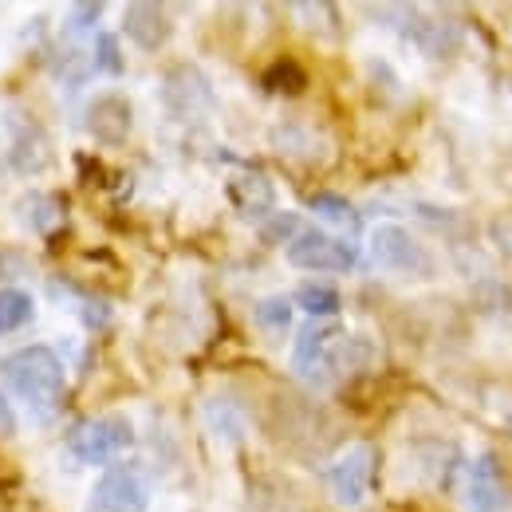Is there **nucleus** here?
<instances>
[{
	"label": "nucleus",
	"instance_id": "f257e3e1",
	"mask_svg": "<svg viewBox=\"0 0 512 512\" xmlns=\"http://www.w3.org/2000/svg\"><path fill=\"white\" fill-rule=\"evenodd\" d=\"M0 383L36 414H52L64 398V363L48 347H24L0 363Z\"/></svg>",
	"mask_w": 512,
	"mask_h": 512
},
{
	"label": "nucleus",
	"instance_id": "f03ea898",
	"mask_svg": "<svg viewBox=\"0 0 512 512\" xmlns=\"http://www.w3.org/2000/svg\"><path fill=\"white\" fill-rule=\"evenodd\" d=\"M130 446H134V426L123 414L91 418V422H83L67 434V453L83 465H107L111 457H119Z\"/></svg>",
	"mask_w": 512,
	"mask_h": 512
},
{
	"label": "nucleus",
	"instance_id": "7ed1b4c3",
	"mask_svg": "<svg viewBox=\"0 0 512 512\" xmlns=\"http://www.w3.org/2000/svg\"><path fill=\"white\" fill-rule=\"evenodd\" d=\"M288 264L304 272H351L355 268V245L339 241L320 229H300L288 241Z\"/></svg>",
	"mask_w": 512,
	"mask_h": 512
},
{
	"label": "nucleus",
	"instance_id": "20e7f679",
	"mask_svg": "<svg viewBox=\"0 0 512 512\" xmlns=\"http://www.w3.org/2000/svg\"><path fill=\"white\" fill-rule=\"evenodd\" d=\"M162 99H166L170 115H178V119H209L217 111V95H213L205 71H197L193 64H178L166 71Z\"/></svg>",
	"mask_w": 512,
	"mask_h": 512
},
{
	"label": "nucleus",
	"instance_id": "39448f33",
	"mask_svg": "<svg viewBox=\"0 0 512 512\" xmlns=\"http://www.w3.org/2000/svg\"><path fill=\"white\" fill-rule=\"evenodd\" d=\"M375 461H379L375 446L359 442V446H351L335 465H331L327 485H331V497H335L343 509L363 505V497L371 493V481H375Z\"/></svg>",
	"mask_w": 512,
	"mask_h": 512
},
{
	"label": "nucleus",
	"instance_id": "423d86ee",
	"mask_svg": "<svg viewBox=\"0 0 512 512\" xmlns=\"http://www.w3.org/2000/svg\"><path fill=\"white\" fill-rule=\"evenodd\" d=\"M91 505L111 509V512H146L150 509V481H146V473H142L138 465L119 461V465H111V469L99 477Z\"/></svg>",
	"mask_w": 512,
	"mask_h": 512
},
{
	"label": "nucleus",
	"instance_id": "0eeeda50",
	"mask_svg": "<svg viewBox=\"0 0 512 512\" xmlns=\"http://www.w3.org/2000/svg\"><path fill=\"white\" fill-rule=\"evenodd\" d=\"M371 260L386 272H414V276L430 272V253L402 225H379L371 233Z\"/></svg>",
	"mask_w": 512,
	"mask_h": 512
},
{
	"label": "nucleus",
	"instance_id": "6e6552de",
	"mask_svg": "<svg viewBox=\"0 0 512 512\" xmlns=\"http://www.w3.org/2000/svg\"><path fill=\"white\" fill-rule=\"evenodd\" d=\"M83 127H87V134L95 142H103V146H123L130 127H134V107H130L127 95L107 91V95H99V99L87 103Z\"/></svg>",
	"mask_w": 512,
	"mask_h": 512
},
{
	"label": "nucleus",
	"instance_id": "1a4fd4ad",
	"mask_svg": "<svg viewBox=\"0 0 512 512\" xmlns=\"http://www.w3.org/2000/svg\"><path fill=\"white\" fill-rule=\"evenodd\" d=\"M465 505L473 512H509L512 509V493L505 485V473H501V461L493 453L477 457L469 465V481H465Z\"/></svg>",
	"mask_w": 512,
	"mask_h": 512
},
{
	"label": "nucleus",
	"instance_id": "9d476101",
	"mask_svg": "<svg viewBox=\"0 0 512 512\" xmlns=\"http://www.w3.org/2000/svg\"><path fill=\"white\" fill-rule=\"evenodd\" d=\"M123 32H127L142 52H158V48L170 40L174 24H170V16H166L162 4L142 0V4H127V12H123Z\"/></svg>",
	"mask_w": 512,
	"mask_h": 512
},
{
	"label": "nucleus",
	"instance_id": "9b49d317",
	"mask_svg": "<svg viewBox=\"0 0 512 512\" xmlns=\"http://www.w3.org/2000/svg\"><path fill=\"white\" fill-rule=\"evenodd\" d=\"M371 355H375L371 339H363V335H335V339L327 343V351H323L316 379H343V375H355V371H363V367L371 363Z\"/></svg>",
	"mask_w": 512,
	"mask_h": 512
},
{
	"label": "nucleus",
	"instance_id": "f8f14e48",
	"mask_svg": "<svg viewBox=\"0 0 512 512\" xmlns=\"http://www.w3.org/2000/svg\"><path fill=\"white\" fill-rule=\"evenodd\" d=\"M229 201L245 213V217H272V209H276V190H272V182L264 178V174H237V178H229Z\"/></svg>",
	"mask_w": 512,
	"mask_h": 512
},
{
	"label": "nucleus",
	"instance_id": "ddd939ff",
	"mask_svg": "<svg viewBox=\"0 0 512 512\" xmlns=\"http://www.w3.org/2000/svg\"><path fill=\"white\" fill-rule=\"evenodd\" d=\"M335 335H339V331L327 327V323H308V327H300V335H296V351H292V367H296V375L316 379L323 351H327V343H331Z\"/></svg>",
	"mask_w": 512,
	"mask_h": 512
},
{
	"label": "nucleus",
	"instance_id": "4468645a",
	"mask_svg": "<svg viewBox=\"0 0 512 512\" xmlns=\"http://www.w3.org/2000/svg\"><path fill=\"white\" fill-rule=\"evenodd\" d=\"M48 158H52V146H48L44 130L36 127V123L16 130V138H12V166L20 174H40L48 166Z\"/></svg>",
	"mask_w": 512,
	"mask_h": 512
},
{
	"label": "nucleus",
	"instance_id": "2eb2a0df",
	"mask_svg": "<svg viewBox=\"0 0 512 512\" xmlns=\"http://www.w3.org/2000/svg\"><path fill=\"white\" fill-rule=\"evenodd\" d=\"M410 36H414V44H418L430 60L457 52V32H453V24H446V20H422V16H414Z\"/></svg>",
	"mask_w": 512,
	"mask_h": 512
},
{
	"label": "nucleus",
	"instance_id": "dca6fc26",
	"mask_svg": "<svg viewBox=\"0 0 512 512\" xmlns=\"http://www.w3.org/2000/svg\"><path fill=\"white\" fill-rule=\"evenodd\" d=\"M24 221L40 233V237H52L60 225H64V201L56 197V193H32V197H24Z\"/></svg>",
	"mask_w": 512,
	"mask_h": 512
},
{
	"label": "nucleus",
	"instance_id": "f3484780",
	"mask_svg": "<svg viewBox=\"0 0 512 512\" xmlns=\"http://www.w3.org/2000/svg\"><path fill=\"white\" fill-rule=\"evenodd\" d=\"M308 209H312L316 217H323L327 225L347 229V233H355V229L363 225L359 209H355L347 197H339V193H312V197H308Z\"/></svg>",
	"mask_w": 512,
	"mask_h": 512
},
{
	"label": "nucleus",
	"instance_id": "a211bd4d",
	"mask_svg": "<svg viewBox=\"0 0 512 512\" xmlns=\"http://www.w3.org/2000/svg\"><path fill=\"white\" fill-rule=\"evenodd\" d=\"M32 316H36V304L24 288H0V339L28 327Z\"/></svg>",
	"mask_w": 512,
	"mask_h": 512
},
{
	"label": "nucleus",
	"instance_id": "6ab92c4d",
	"mask_svg": "<svg viewBox=\"0 0 512 512\" xmlns=\"http://www.w3.org/2000/svg\"><path fill=\"white\" fill-rule=\"evenodd\" d=\"M264 87H268L272 95H300V91L308 87V75H304L300 64L280 60V64H272L264 71Z\"/></svg>",
	"mask_w": 512,
	"mask_h": 512
},
{
	"label": "nucleus",
	"instance_id": "aec40b11",
	"mask_svg": "<svg viewBox=\"0 0 512 512\" xmlns=\"http://www.w3.org/2000/svg\"><path fill=\"white\" fill-rule=\"evenodd\" d=\"M296 304L308 312V316H335L339 312V292L331 284H300L296 288Z\"/></svg>",
	"mask_w": 512,
	"mask_h": 512
},
{
	"label": "nucleus",
	"instance_id": "412c9836",
	"mask_svg": "<svg viewBox=\"0 0 512 512\" xmlns=\"http://www.w3.org/2000/svg\"><path fill=\"white\" fill-rule=\"evenodd\" d=\"M256 323L264 331H284L292 323V300L288 296H268L256 304Z\"/></svg>",
	"mask_w": 512,
	"mask_h": 512
},
{
	"label": "nucleus",
	"instance_id": "4be33fe9",
	"mask_svg": "<svg viewBox=\"0 0 512 512\" xmlns=\"http://www.w3.org/2000/svg\"><path fill=\"white\" fill-rule=\"evenodd\" d=\"M95 67L107 75H123V52L111 32H99V40H95Z\"/></svg>",
	"mask_w": 512,
	"mask_h": 512
},
{
	"label": "nucleus",
	"instance_id": "5701e85b",
	"mask_svg": "<svg viewBox=\"0 0 512 512\" xmlns=\"http://www.w3.org/2000/svg\"><path fill=\"white\" fill-rule=\"evenodd\" d=\"M300 233V217H292V213H280V217H268V225L260 229V237L268 241V245H280V241H292Z\"/></svg>",
	"mask_w": 512,
	"mask_h": 512
},
{
	"label": "nucleus",
	"instance_id": "b1692460",
	"mask_svg": "<svg viewBox=\"0 0 512 512\" xmlns=\"http://www.w3.org/2000/svg\"><path fill=\"white\" fill-rule=\"evenodd\" d=\"M99 16H103V4H75L71 20H67V32H87V28H95Z\"/></svg>",
	"mask_w": 512,
	"mask_h": 512
},
{
	"label": "nucleus",
	"instance_id": "393cba45",
	"mask_svg": "<svg viewBox=\"0 0 512 512\" xmlns=\"http://www.w3.org/2000/svg\"><path fill=\"white\" fill-rule=\"evenodd\" d=\"M79 320L87 327H107L111 323V304L107 300H83L79 304Z\"/></svg>",
	"mask_w": 512,
	"mask_h": 512
},
{
	"label": "nucleus",
	"instance_id": "a878e982",
	"mask_svg": "<svg viewBox=\"0 0 512 512\" xmlns=\"http://www.w3.org/2000/svg\"><path fill=\"white\" fill-rule=\"evenodd\" d=\"M87 512H111V509H99V505H91V509H87Z\"/></svg>",
	"mask_w": 512,
	"mask_h": 512
}]
</instances>
